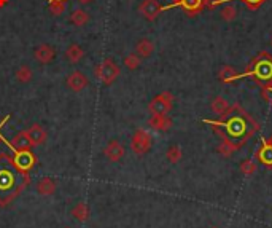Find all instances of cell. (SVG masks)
I'll return each mask as SVG.
<instances>
[{
	"instance_id": "6da1fadb",
	"label": "cell",
	"mask_w": 272,
	"mask_h": 228,
	"mask_svg": "<svg viewBox=\"0 0 272 228\" xmlns=\"http://www.w3.org/2000/svg\"><path fill=\"white\" fill-rule=\"evenodd\" d=\"M253 67L248 72H243L237 75V80L243 77H256L258 80H271L272 78V59L268 55H263L253 61Z\"/></svg>"
},
{
	"instance_id": "7a4b0ae2",
	"label": "cell",
	"mask_w": 272,
	"mask_h": 228,
	"mask_svg": "<svg viewBox=\"0 0 272 228\" xmlns=\"http://www.w3.org/2000/svg\"><path fill=\"white\" fill-rule=\"evenodd\" d=\"M172 104H174V96L166 91L158 95L148 104V110L151 115H167L172 109Z\"/></svg>"
},
{
	"instance_id": "3957f363",
	"label": "cell",
	"mask_w": 272,
	"mask_h": 228,
	"mask_svg": "<svg viewBox=\"0 0 272 228\" xmlns=\"http://www.w3.org/2000/svg\"><path fill=\"white\" fill-rule=\"evenodd\" d=\"M96 75L104 85H112L120 75V69L112 59H105V61H102V64H99V67L96 69Z\"/></svg>"
},
{
	"instance_id": "277c9868",
	"label": "cell",
	"mask_w": 272,
	"mask_h": 228,
	"mask_svg": "<svg viewBox=\"0 0 272 228\" xmlns=\"http://www.w3.org/2000/svg\"><path fill=\"white\" fill-rule=\"evenodd\" d=\"M151 144H153V139L150 136V132L145 130H139V131H135V134L132 136L131 149L135 155H145V153L151 149Z\"/></svg>"
},
{
	"instance_id": "5b68a950",
	"label": "cell",
	"mask_w": 272,
	"mask_h": 228,
	"mask_svg": "<svg viewBox=\"0 0 272 228\" xmlns=\"http://www.w3.org/2000/svg\"><path fill=\"white\" fill-rule=\"evenodd\" d=\"M13 164L21 172L32 169V166L35 164V157L30 150H16L15 157H13Z\"/></svg>"
},
{
	"instance_id": "8992f818",
	"label": "cell",
	"mask_w": 272,
	"mask_h": 228,
	"mask_svg": "<svg viewBox=\"0 0 272 228\" xmlns=\"http://www.w3.org/2000/svg\"><path fill=\"white\" fill-rule=\"evenodd\" d=\"M8 166H2L0 167V190H10L13 185H15L16 179H23V176L19 172H16L13 167Z\"/></svg>"
},
{
	"instance_id": "52a82bcc",
	"label": "cell",
	"mask_w": 272,
	"mask_h": 228,
	"mask_svg": "<svg viewBox=\"0 0 272 228\" xmlns=\"http://www.w3.org/2000/svg\"><path fill=\"white\" fill-rule=\"evenodd\" d=\"M206 123L216 125V126H223V128H228L229 134L233 137H239V136H242L243 132H245V122H243L241 117H233L228 123H215V122H209V120H206Z\"/></svg>"
},
{
	"instance_id": "ba28073f",
	"label": "cell",
	"mask_w": 272,
	"mask_h": 228,
	"mask_svg": "<svg viewBox=\"0 0 272 228\" xmlns=\"http://www.w3.org/2000/svg\"><path fill=\"white\" fill-rule=\"evenodd\" d=\"M206 3H207L206 0H175V2H172L171 5L162 6V11L171 10V8H174V6H181V8H185L189 15H194V13L201 11L202 6Z\"/></svg>"
},
{
	"instance_id": "9c48e42d",
	"label": "cell",
	"mask_w": 272,
	"mask_h": 228,
	"mask_svg": "<svg viewBox=\"0 0 272 228\" xmlns=\"http://www.w3.org/2000/svg\"><path fill=\"white\" fill-rule=\"evenodd\" d=\"M139 11L142 13V16L148 19V21H153V19L159 16V13L162 11V6L159 5L158 0H144V3L140 5Z\"/></svg>"
},
{
	"instance_id": "30bf717a",
	"label": "cell",
	"mask_w": 272,
	"mask_h": 228,
	"mask_svg": "<svg viewBox=\"0 0 272 228\" xmlns=\"http://www.w3.org/2000/svg\"><path fill=\"white\" fill-rule=\"evenodd\" d=\"M26 136L29 139L30 145H42L46 140V131L42 125H32L30 128L26 131Z\"/></svg>"
},
{
	"instance_id": "8fae6325",
	"label": "cell",
	"mask_w": 272,
	"mask_h": 228,
	"mask_svg": "<svg viewBox=\"0 0 272 228\" xmlns=\"http://www.w3.org/2000/svg\"><path fill=\"white\" fill-rule=\"evenodd\" d=\"M104 155L110 160V162H120L124 157V147L121 145L118 140H110L108 145L104 149Z\"/></svg>"
},
{
	"instance_id": "7c38bea8",
	"label": "cell",
	"mask_w": 272,
	"mask_h": 228,
	"mask_svg": "<svg viewBox=\"0 0 272 228\" xmlns=\"http://www.w3.org/2000/svg\"><path fill=\"white\" fill-rule=\"evenodd\" d=\"M67 86L72 91H81L88 86V78L85 73L81 72H72L69 77H67Z\"/></svg>"
},
{
	"instance_id": "4fadbf2b",
	"label": "cell",
	"mask_w": 272,
	"mask_h": 228,
	"mask_svg": "<svg viewBox=\"0 0 272 228\" xmlns=\"http://www.w3.org/2000/svg\"><path fill=\"white\" fill-rule=\"evenodd\" d=\"M148 125L150 128L156 131H167L172 126V122L167 115H151L148 120Z\"/></svg>"
},
{
	"instance_id": "5bb4252c",
	"label": "cell",
	"mask_w": 272,
	"mask_h": 228,
	"mask_svg": "<svg viewBox=\"0 0 272 228\" xmlns=\"http://www.w3.org/2000/svg\"><path fill=\"white\" fill-rule=\"evenodd\" d=\"M258 158L263 164H266L268 167L272 166V142L271 140H263V144L258 150Z\"/></svg>"
},
{
	"instance_id": "9a60e30c",
	"label": "cell",
	"mask_w": 272,
	"mask_h": 228,
	"mask_svg": "<svg viewBox=\"0 0 272 228\" xmlns=\"http://www.w3.org/2000/svg\"><path fill=\"white\" fill-rule=\"evenodd\" d=\"M54 58V50L50 45H40L35 50V59L42 64H48L51 63V59Z\"/></svg>"
},
{
	"instance_id": "2e32d148",
	"label": "cell",
	"mask_w": 272,
	"mask_h": 228,
	"mask_svg": "<svg viewBox=\"0 0 272 228\" xmlns=\"http://www.w3.org/2000/svg\"><path fill=\"white\" fill-rule=\"evenodd\" d=\"M37 192H38V195H53L54 192H56V184H54V180L50 179V177H43V179H40L38 180V184H37Z\"/></svg>"
},
{
	"instance_id": "e0dca14e",
	"label": "cell",
	"mask_w": 272,
	"mask_h": 228,
	"mask_svg": "<svg viewBox=\"0 0 272 228\" xmlns=\"http://www.w3.org/2000/svg\"><path fill=\"white\" fill-rule=\"evenodd\" d=\"M210 109H212L216 115H226V113L229 112V104H228V100L221 98V96H216L212 102H210Z\"/></svg>"
},
{
	"instance_id": "ac0fdd59",
	"label": "cell",
	"mask_w": 272,
	"mask_h": 228,
	"mask_svg": "<svg viewBox=\"0 0 272 228\" xmlns=\"http://www.w3.org/2000/svg\"><path fill=\"white\" fill-rule=\"evenodd\" d=\"M154 51V45L150 42L148 38H142L140 42L137 43V46H135V53L140 56V58H148L151 56Z\"/></svg>"
},
{
	"instance_id": "d6986e66",
	"label": "cell",
	"mask_w": 272,
	"mask_h": 228,
	"mask_svg": "<svg viewBox=\"0 0 272 228\" xmlns=\"http://www.w3.org/2000/svg\"><path fill=\"white\" fill-rule=\"evenodd\" d=\"M29 147H32V145H30L29 139H27V136H26V131L16 134V136L13 137V140H11V149L15 152L16 150H29Z\"/></svg>"
},
{
	"instance_id": "ffe728a7",
	"label": "cell",
	"mask_w": 272,
	"mask_h": 228,
	"mask_svg": "<svg viewBox=\"0 0 272 228\" xmlns=\"http://www.w3.org/2000/svg\"><path fill=\"white\" fill-rule=\"evenodd\" d=\"M239 147H241V144H236V142H233V140H229V139H223L220 147H218V152L221 153L223 157L229 158L237 149H239Z\"/></svg>"
},
{
	"instance_id": "44dd1931",
	"label": "cell",
	"mask_w": 272,
	"mask_h": 228,
	"mask_svg": "<svg viewBox=\"0 0 272 228\" xmlns=\"http://www.w3.org/2000/svg\"><path fill=\"white\" fill-rule=\"evenodd\" d=\"M72 216L77 220H80V222H85V220H88V217H90V207L85 203H78L72 209Z\"/></svg>"
},
{
	"instance_id": "7402d4cb",
	"label": "cell",
	"mask_w": 272,
	"mask_h": 228,
	"mask_svg": "<svg viewBox=\"0 0 272 228\" xmlns=\"http://www.w3.org/2000/svg\"><path fill=\"white\" fill-rule=\"evenodd\" d=\"M83 50L80 48L78 45H70L69 48H67V51H65V56L69 58V61L70 63H78L81 58H83Z\"/></svg>"
},
{
	"instance_id": "603a6c76",
	"label": "cell",
	"mask_w": 272,
	"mask_h": 228,
	"mask_svg": "<svg viewBox=\"0 0 272 228\" xmlns=\"http://www.w3.org/2000/svg\"><path fill=\"white\" fill-rule=\"evenodd\" d=\"M15 77H16L18 82H21V83H29L30 80H32V70H30L27 65H21V67H19V69L16 70Z\"/></svg>"
},
{
	"instance_id": "cb8c5ba5",
	"label": "cell",
	"mask_w": 272,
	"mask_h": 228,
	"mask_svg": "<svg viewBox=\"0 0 272 228\" xmlns=\"http://www.w3.org/2000/svg\"><path fill=\"white\" fill-rule=\"evenodd\" d=\"M237 75H239V73H237L231 65H224L220 70L221 82H234V80H237Z\"/></svg>"
},
{
	"instance_id": "d4e9b609",
	"label": "cell",
	"mask_w": 272,
	"mask_h": 228,
	"mask_svg": "<svg viewBox=\"0 0 272 228\" xmlns=\"http://www.w3.org/2000/svg\"><path fill=\"white\" fill-rule=\"evenodd\" d=\"M88 19H90V16H88V13L85 10H75L70 16V21L75 26H83L88 23Z\"/></svg>"
},
{
	"instance_id": "484cf974",
	"label": "cell",
	"mask_w": 272,
	"mask_h": 228,
	"mask_svg": "<svg viewBox=\"0 0 272 228\" xmlns=\"http://www.w3.org/2000/svg\"><path fill=\"white\" fill-rule=\"evenodd\" d=\"M166 157H167V160H169V162H171L172 164L179 163L180 160H181V157H183L181 149H180L179 145H172V147H169V150H167V153H166Z\"/></svg>"
},
{
	"instance_id": "4316f807",
	"label": "cell",
	"mask_w": 272,
	"mask_h": 228,
	"mask_svg": "<svg viewBox=\"0 0 272 228\" xmlns=\"http://www.w3.org/2000/svg\"><path fill=\"white\" fill-rule=\"evenodd\" d=\"M228 2H233V0H213V2H210V0H209V5L210 6H215V5H220V3H228ZM242 2L243 3H247L248 6H250V8H258V6H260L261 3H264V2H266V0H242Z\"/></svg>"
},
{
	"instance_id": "83f0119b",
	"label": "cell",
	"mask_w": 272,
	"mask_h": 228,
	"mask_svg": "<svg viewBox=\"0 0 272 228\" xmlns=\"http://www.w3.org/2000/svg\"><path fill=\"white\" fill-rule=\"evenodd\" d=\"M220 16H221V19H224V21H234L236 16H237V11H236L234 6L226 5V6H223L221 8Z\"/></svg>"
},
{
	"instance_id": "f1b7e54d",
	"label": "cell",
	"mask_w": 272,
	"mask_h": 228,
	"mask_svg": "<svg viewBox=\"0 0 272 228\" xmlns=\"http://www.w3.org/2000/svg\"><path fill=\"white\" fill-rule=\"evenodd\" d=\"M124 65L127 67V69L135 70V69H137V67L140 65V56L137 55V53H132V55L126 56V59H124Z\"/></svg>"
},
{
	"instance_id": "f546056e",
	"label": "cell",
	"mask_w": 272,
	"mask_h": 228,
	"mask_svg": "<svg viewBox=\"0 0 272 228\" xmlns=\"http://www.w3.org/2000/svg\"><path fill=\"white\" fill-rule=\"evenodd\" d=\"M241 171H242V174H245V176H251V174L256 171V164H255L253 160H245V162H242Z\"/></svg>"
},
{
	"instance_id": "4dcf8cb0",
	"label": "cell",
	"mask_w": 272,
	"mask_h": 228,
	"mask_svg": "<svg viewBox=\"0 0 272 228\" xmlns=\"http://www.w3.org/2000/svg\"><path fill=\"white\" fill-rule=\"evenodd\" d=\"M64 10H65V3H60V2H51L50 3V11L54 16H59L60 13H64Z\"/></svg>"
},
{
	"instance_id": "1f68e13d",
	"label": "cell",
	"mask_w": 272,
	"mask_h": 228,
	"mask_svg": "<svg viewBox=\"0 0 272 228\" xmlns=\"http://www.w3.org/2000/svg\"><path fill=\"white\" fill-rule=\"evenodd\" d=\"M78 2H80V3H90L91 0H78Z\"/></svg>"
},
{
	"instance_id": "d6a6232c",
	"label": "cell",
	"mask_w": 272,
	"mask_h": 228,
	"mask_svg": "<svg viewBox=\"0 0 272 228\" xmlns=\"http://www.w3.org/2000/svg\"><path fill=\"white\" fill-rule=\"evenodd\" d=\"M6 2H8V0H0V6H3Z\"/></svg>"
},
{
	"instance_id": "836d02e7",
	"label": "cell",
	"mask_w": 272,
	"mask_h": 228,
	"mask_svg": "<svg viewBox=\"0 0 272 228\" xmlns=\"http://www.w3.org/2000/svg\"><path fill=\"white\" fill-rule=\"evenodd\" d=\"M50 2H60V3H64L65 0H50Z\"/></svg>"
},
{
	"instance_id": "e575fe53",
	"label": "cell",
	"mask_w": 272,
	"mask_h": 228,
	"mask_svg": "<svg viewBox=\"0 0 272 228\" xmlns=\"http://www.w3.org/2000/svg\"><path fill=\"white\" fill-rule=\"evenodd\" d=\"M210 228H218V227H210Z\"/></svg>"
},
{
	"instance_id": "d590c367",
	"label": "cell",
	"mask_w": 272,
	"mask_h": 228,
	"mask_svg": "<svg viewBox=\"0 0 272 228\" xmlns=\"http://www.w3.org/2000/svg\"><path fill=\"white\" fill-rule=\"evenodd\" d=\"M271 46H272V42H271Z\"/></svg>"
},
{
	"instance_id": "8d00e7d4",
	"label": "cell",
	"mask_w": 272,
	"mask_h": 228,
	"mask_svg": "<svg viewBox=\"0 0 272 228\" xmlns=\"http://www.w3.org/2000/svg\"><path fill=\"white\" fill-rule=\"evenodd\" d=\"M0 125H2V123H0Z\"/></svg>"
}]
</instances>
